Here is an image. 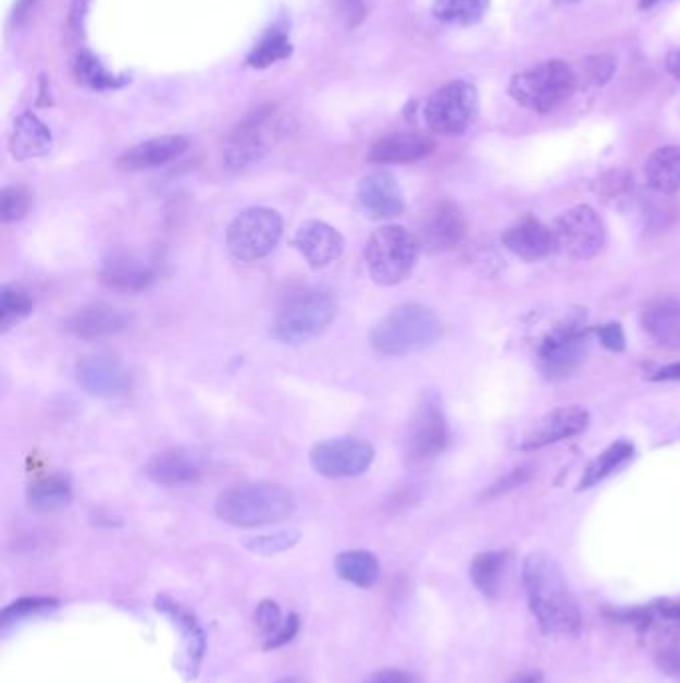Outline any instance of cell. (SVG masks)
I'll return each instance as SVG.
<instances>
[{
	"instance_id": "cell-1",
	"label": "cell",
	"mask_w": 680,
	"mask_h": 683,
	"mask_svg": "<svg viewBox=\"0 0 680 683\" xmlns=\"http://www.w3.org/2000/svg\"><path fill=\"white\" fill-rule=\"evenodd\" d=\"M523 586L529 608L545 635H577L581 630V611L571 594L559 562L543 551L527 556Z\"/></svg>"
},
{
	"instance_id": "cell-2",
	"label": "cell",
	"mask_w": 680,
	"mask_h": 683,
	"mask_svg": "<svg viewBox=\"0 0 680 683\" xmlns=\"http://www.w3.org/2000/svg\"><path fill=\"white\" fill-rule=\"evenodd\" d=\"M296 510L294 493L274 481L238 484L215 500V515L234 527L272 526Z\"/></svg>"
},
{
	"instance_id": "cell-3",
	"label": "cell",
	"mask_w": 680,
	"mask_h": 683,
	"mask_svg": "<svg viewBox=\"0 0 680 683\" xmlns=\"http://www.w3.org/2000/svg\"><path fill=\"white\" fill-rule=\"evenodd\" d=\"M442 336V320L423 304H401L387 312L371 330L373 350L385 358H404L433 346Z\"/></svg>"
},
{
	"instance_id": "cell-4",
	"label": "cell",
	"mask_w": 680,
	"mask_h": 683,
	"mask_svg": "<svg viewBox=\"0 0 680 683\" xmlns=\"http://www.w3.org/2000/svg\"><path fill=\"white\" fill-rule=\"evenodd\" d=\"M337 314V302L330 290L301 288L287 294L272 322V336L282 344H304L322 336Z\"/></svg>"
},
{
	"instance_id": "cell-5",
	"label": "cell",
	"mask_w": 680,
	"mask_h": 683,
	"mask_svg": "<svg viewBox=\"0 0 680 683\" xmlns=\"http://www.w3.org/2000/svg\"><path fill=\"white\" fill-rule=\"evenodd\" d=\"M421 242L413 232L397 224L378 228L371 234L363 260L370 278L380 286H395L404 282L418 264Z\"/></svg>"
},
{
	"instance_id": "cell-6",
	"label": "cell",
	"mask_w": 680,
	"mask_h": 683,
	"mask_svg": "<svg viewBox=\"0 0 680 683\" xmlns=\"http://www.w3.org/2000/svg\"><path fill=\"white\" fill-rule=\"evenodd\" d=\"M577 74L562 60H545L527 71L515 74L509 84V95L521 107L551 112L573 95Z\"/></svg>"
},
{
	"instance_id": "cell-7",
	"label": "cell",
	"mask_w": 680,
	"mask_h": 683,
	"mask_svg": "<svg viewBox=\"0 0 680 683\" xmlns=\"http://www.w3.org/2000/svg\"><path fill=\"white\" fill-rule=\"evenodd\" d=\"M284 234L280 212L265 206H254L239 212L226 230V246L239 263H258L274 251Z\"/></svg>"
},
{
	"instance_id": "cell-8",
	"label": "cell",
	"mask_w": 680,
	"mask_h": 683,
	"mask_svg": "<svg viewBox=\"0 0 680 683\" xmlns=\"http://www.w3.org/2000/svg\"><path fill=\"white\" fill-rule=\"evenodd\" d=\"M589 350L586 312L573 310L539 347V368L547 380L571 376Z\"/></svg>"
},
{
	"instance_id": "cell-9",
	"label": "cell",
	"mask_w": 680,
	"mask_h": 683,
	"mask_svg": "<svg viewBox=\"0 0 680 683\" xmlns=\"http://www.w3.org/2000/svg\"><path fill=\"white\" fill-rule=\"evenodd\" d=\"M452 440L449 422L443 412L442 400L435 392H425L419 400L406 434V462L421 466L445 452Z\"/></svg>"
},
{
	"instance_id": "cell-10",
	"label": "cell",
	"mask_w": 680,
	"mask_h": 683,
	"mask_svg": "<svg viewBox=\"0 0 680 683\" xmlns=\"http://www.w3.org/2000/svg\"><path fill=\"white\" fill-rule=\"evenodd\" d=\"M478 110L479 96L475 86L466 81H454L431 95L425 107V120L431 131L445 136H457L473 124Z\"/></svg>"
},
{
	"instance_id": "cell-11",
	"label": "cell",
	"mask_w": 680,
	"mask_h": 683,
	"mask_svg": "<svg viewBox=\"0 0 680 683\" xmlns=\"http://www.w3.org/2000/svg\"><path fill=\"white\" fill-rule=\"evenodd\" d=\"M274 136V108L265 107L251 112L227 136L222 150L224 164L230 170H244L260 162L268 155Z\"/></svg>"
},
{
	"instance_id": "cell-12",
	"label": "cell",
	"mask_w": 680,
	"mask_h": 683,
	"mask_svg": "<svg viewBox=\"0 0 680 683\" xmlns=\"http://www.w3.org/2000/svg\"><path fill=\"white\" fill-rule=\"evenodd\" d=\"M375 450L359 438H334L311 448L310 464L320 476L330 479L356 478L370 469Z\"/></svg>"
},
{
	"instance_id": "cell-13",
	"label": "cell",
	"mask_w": 680,
	"mask_h": 683,
	"mask_svg": "<svg viewBox=\"0 0 680 683\" xmlns=\"http://www.w3.org/2000/svg\"><path fill=\"white\" fill-rule=\"evenodd\" d=\"M557 251L577 260L593 258L605 246V224L591 206H574L555 220Z\"/></svg>"
},
{
	"instance_id": "cell-14",
	"label": "cell",
	"mask_w": 680,
	"mask_h": 683,
	"mask_svg": "<svg viewBox=\"0 0 680 683\" xmlns=\"http://www.w3.org/2000/svg\"><path fill=\"white\" fill-rule=\"evenodd\" d=\"M76 382L86 394L102 400H119L132 392V374L112 354H90L74 368Z\"/></svg>"
},
{
	"instance_id": "cell-15",
	"label": "cell",
	"mask_w": 680,
	"mask_h": 683,
	"mask_svg": "<svg viewBox=\"0 0 680 683\" xmlns=\"http://www.w3.org/2000/svg\"><path fill=\"white\" fill-rule=\"evenodd\" d=\"M154 266L128 248H112L102 258L100 280L108 290L120 294H140L154 286Z\"/></svg>"
},
{
	"instance_id": "cell-16",
	"label": "cell",
	"mask_w": 680,
	"mask_h": 683,
	"mask_svg": "<svg viewBox=\"0 0 680 683\" xmlns=\"http://www.w3.org/2000/svg\"><path fill=\"white\" fill-rule=\"evenodd\" d=\"M206 472V464L200 452L191 448H166L148 458L144 466V476L156 486L176 488L196 484Z\"/></svg>"
},
{
	"instance_id": "cell-17",
	"label": "cell",
	"mask_w": 680,
	"mask_h": 683,
	"mask_svg": "<svg viewBox=\"0 0 680 683\" xmlns=\"http://www.w3.org/2000/svg\"><path fill=\"white\" fill-rule=\"evenodd\" d=\"M131 320V316L119 310L116 306L95 302L86 304L69 316L64 322V332L83 342H100L128 330Z\"/></svg>"
},
{
	"instance_id": "cell-18",
	"label": "cell",
	"mask_w": 680,
	"mask_h": 683,
	"mask_svg": "<svg viewBox=\"0 0 680 683\" xmlns=\"http://www.w3.org/2000/svg\"><path fill=\"white\" fill-rule=\"evenodd\" d=\"M359 208L370 220H390L406 210V198L394 174L378 170L359 180L356 192Z\"/></svg>"
},
{
	"instance_id": "cell-19",
	"label": "cell",
	"mask_w": 680,
	"mask_h": 683,
	"mask_svg": "<svg viewBox=\"0 0 680 683\" xmlns=\"http://www.w3.org/2000/svg\"><path fill=\"white\" fill-rule=\"evenodd\" d=\"M467 236V220L457 204L443 200L435 204L421 222V248L431 252L454 251Z\"/></svg>"
},
{
	"instance_id": "cell-20",
	"label": "cell",
	"mask_w": 680,
	"mask_h": 683,
	"mask_svg": "<svg viewBox=\"0 0 680 683\" xmlns=\"http://www.w3.org/2000/svg\"><path fill=\"white\" fill-rule=\"evenodd\" d=\"M294 246L298 248L310 268L322 270L342 258L346 251V240L332 224L322 220H308L298 228L294 236Z\"/></svg>"
},
{
	"instance_id": "cell-21",
	"label": "cell",
	"mask_w": 680,
	"mask_h": 683,
	"mask_svg": "<svg viewBox=\"0 0 680 683\" xmlns=\"http://www.w3.org/2000/svg\"><path fill=\"white\" fill-rule=\"evenodd\" d=\"M586 428H589V412L585 407H557L539 422L535 430L527 434L523 442L519 443V448L526 452L539 450L549 443L562 442V440L579 436Z\"/></svg>"
},
{
	"instance_id": "cell-22",
	"label": "cell",
	"mask_w": 680,
	"mask_h": 683,
	"mask_svg": "<svg viewBox=\"0 0 680 683\" xmlns=\"http://www.w3.org/2000/svg\"><path fill=\"white\" fill-rule=\"evenodd\" d=\"M503 244L527 263H537L557 251V240L553 228L545 227L535 218L527 216L517 224L505 230Z\"/></svg>"
},
{
	"instance_id": "cell-23",
	"label": "cell",
	"mask_w": 680,
	"mask_h": 683,
	"mask_svg": "<svg viewBox=\"0 0 680 683\" xmlns=\"http://www.w3.org/2000/svg\"><path fill=\"white\" fill-rule=\"evenodd\" d=\"M435 143L419 132H394L371 144L368 160L375 164H411L430 156Z\"/></svg>"
},
{
	"instance_id": "cell-24",
	"label": "cell",
	"mask_w": 680,
	"mask_h": 683,
	"mask_svg": "<svg viewBox=\"0 0 680 683\" xmlns=\"http://www.w3.org/2000/svg\"><path fill=\"white\" fill-rule=\"evenodd\" d=\"M186 150H188V138L180 134H168V136H158V138H150L146 143L132 146L120 156L116 164L128 172L150 170V168L162 167L176 160Z\"/></svg>"
},
{
	"instance_id": "cell-25",
	"label": "cell",
	"mask_w": 680,
	"mask_h": 683,
	"mask_svg": "<svg viewBox=\"0 0 680 683\" xmlns=\"http://www.w3.org/2000/svg\"><path fill=\"white\" fill-rule=\"evenodd\" d=\"M641 324L658 346L680 350V298L658 296L651 300L643 308Z\"/></svg>"
},
{
	"instance_id": "cell-26",
	"label": "cell",
	"mask_w": 680,
	"mask_h": 683,
	"mask_svg": "<svg viewBox=\"0 0 680 683\" xmlns=\"http://www.w3.org/2000/svg\"><path fill=\"white\" fill-rule=\"evenodd\" d=\"M613 620L631 623L639 632L655 630L680 642V599H663L639 610L617 611L613 613Z\"/></svg>"
},
{
	"instance_id": "cell-27",
	"label": "cell",
	"mask_w": 680,
	"mask_h": 683,
	"mask_svg": "<svg viewBox=\"0 0 680 683\" xmlns=\"http://www.w3.org/2000/svg\"><path fill=\"white\" fill-rule=\"evenodd\" d=\"M9 150L16 160H30L47 156L52 150V132L42 120L33 112H24L14 120Z\"/></svg>"
},
{
	"instance_id": "cell-28",
	"label": "cell",
	"mask_w": 680,
	"mask_h": 683,
	"mask_svg": "<svg viewBox=\"0 0 680 683\" xmlns=\"http://www.w3.org/2000/svg\"><path fill=\"white\" fill-rule=\"evenodd\" d=\"M72 481L69 474H48L28 484L26 503L36 514H54L72 502Z\"/></svg>"
},
{
	"instance_id": "cell-29",
	"label": "cell",
	"mask_w": 680,
	"mask_h": 683,
	"mask_svg": "<svg viewBox=\"0 0 680 683\" xmlns=\"http://www.w3.org/2000/svg\"><path fill=\"white\" fill-rule=\"evenodd\" d=\"M335 574L351 586L370 589L380 580V562L366 550L342 551L334 562Z\"/></svg>"
},
{
	"instance_id": "cell-30",
	"label": "cell",
	"mask_w": 680,
	"mask_h": 683,
	"mask_svg": "<svg viewBox=\"0 0 680 683\" xmlns=\"http://www.w3.org/2000/svg\"><path fill=\"white\" fill-rule=\"evenodd\" d=\"M646 180L660 194L680 191V146H665L646 160Z\"/></svg>"
},
{
	"instance_id": "cell-31",
	"label": "cell",
	"mask_w": 680,
	"mask_h": 683,
	"mask_svg": "<svg viewBox=\"0 0 680 683\" xmlns=\"http://www.w3.org/2000/svg\"><path fill=\"white\" fill-rule=\"evenodd\" d=\"M507 553L503 551H485L475 556L471 562V582L475 584L479 591L487 598H499L503 587V577L507 572Z\"/></svg>"
},
{
	"instance_id": "cell-32",
	"label": "cell",
	"mask_w": 680,
	"mask_h": 683,
	"mask_svg": "<svg viewBox=\"0 0 680 683\" xmlns=\"http://www.w3.org/2000/svg\"><path fill=\"white\" fill-rule=\"evenodd\" d=\"M633 443L625 442V440L610 443L605 452H601L589 464V467L585 469V476L581 478V484H579V490H586V488L597 486L598 481H603L613 472H617L619 467L625 466L633 458Z\"/></svg>"
},
{
	"instance_id": "cell-33",
	"label": "cell",
	"mask_w": 680,
	"mask_h": 683,
	"mask_svg": "<svg viewBox=\"0 0 680 683\" xmlns=\"http://www.w3.org/2000/svg\"><path fill=\"white\" fill-rule=\"evenodd\" d=\"M35 312V298L21 284H7L0 290V328L9 332Z\"/></svg>"
},
{
	"instance_id": "cell-34",
	"label": "cell",
	"mask_w": 680,
	"mask_h": 683,
	"mask_svg": "<svg viewBox=\"0 0 680 683\" xmlns=\"http://www.w3.org/2000/svg\"><path fill=\"white\" fill-rule=\"evenodd\" d=\"M301 534L298 529H282L274 534H262V536H250L244 539V546L254 553L260 556H275L282 551L292 550L298 544Z\"/></svg>"
},
{
	"instance_id": "cell-35",
	"label": "cell",
	"mask_w": 680,
	"mask_h": 683,
	"mask_svg": "<svg viewBox=\"0 0 680 683\" xmlns=\"http://www.w3.org/2000/svg\"><path fill=\"white\" fill-rule=\"evenodd\" d=\"M292 54V45L282 33H272L265 36L258 47L254 48L248 64L254 69H265L277 60L287 59Z\"/></svg>"
},
{
	"instance_id": "cell-36",
	"label": "cell",
	"mask_w": 680,
	"mask_h": 683,
	"mask_svg": "<svg viewBox=\"0 0 680 683\" xmlns=\"http://www.w3.org/2000/svg\"><path fill=\"white\" fill-rule=\"evenodd\" d=\"M33 196L24 186H7L0 192V222L12 224L30 212Z\"/></svg>"
},
{
	"instance_id": "cell-37",
	"label": "cell",
	"mask_w": 680,
	"mask_h": 683,
	"mask_svg": "<svg viewBox=\"0 0 680 683\" xmlns=\"http://www.w3.org/2000/svg\"><path fill=\"white\" fill-rule=\"evenodd\" d=\"M490 0H435V14L449 23H469L481 16Z\"/></svg>"
},
{
	"instance_id": "cell-38",
	"label": "cell",
	"mask_w": 680,
	"mask_h": 683,
	"mask_svg": "<svg viewBox=\"0 0 680 683\" xmlns=\"http://www.w3.org/2000/svg\"><path fill=\"white\" fill-rule=\"evenodd\" d=\"M59 608V601L52 598H23L16 599L9 603L2 613H0V623L2 627L11 625V623L21 622L24 618H30L36 613H45V611Z\"/></svg>"
},
{
	"instance_id": "cell-39",
	"label": "cell",
	"mask_w": 680,
	"mask_h": 683,
	"mask_svg": "<svg viewBox=\"0 0 680 683\" xmlns=\"http://www.w3.org/2000/svg\"><path fill=\"white\" fill-rule=\"evenodd\" d=\"M74 72H76V78H78L81 83L90 86V88H96V90L112 88V86L116 84L114 83V76H110V74L102 69V64H100L95 57L86 54V52L76 57Z\"/></svg>"
},
{
	"instance_id": "cell-40",
	"label": "cell",
	"mask_w": 680,
	"mask_h": 683,
	"mask_svg": "<svg viewBox=\"0 0 680 683\" xmlns=\"http://www.w3.org/2000/svg\"><path fill=\"white\" fill-rule=\"evenodd\" d=\"M254 620H256V625H258V632L265 639L272 637L284 623V618H282V611L277 608V603L270 601V599H263L262 603L258 606Z\"/></svg>"
},
{
	"instance_id": "cell-41",
	"label": "cell",
	"mask_w": 680,
	"mask_h": 683,
	"mask_svg": "<svg viewBox=\"0 0 680 683\" xmlns=\"http://www.w3.org/2000/svg\"><path fill=\"white\" fill-rule=\"evenodd\" d=\"M585 66L586 81L591 84H605L609 83L613 72L617 69L615 59L610 57H593V59H586L583 62Z\"/></svg>"
},
{
	"instance_id": "cell-42",
	"label": "cell",
	"mask_w": 680,
	"mask_h": 683,
	"mask_svg": "<svg viewBox=\"0 0 680 683\" xmlns=\"http://www.w3.org/2000/svg\"><path fill=\"white\" fill-rule=\"evenodd\" d=\"M298 632L299 618L296 613H289L284 623H282V627L272 637L265 639L263 649H277V647L286 646L287 642H292Z\"/></svg>"
},
{
	"instance_id": "cell-43",
	"label": "cell",
	"mask_w": 680,
	"mask_h": 683,
	"mask_svg": "<svg viewBox=\"0 0 680 683\" xmlns=\"http://www.w3.org/2000/svg\"><path fill=\"white\" fill-rule=\"evenodd\" d=\"M655 663H657L658 670L667 673L670 678H680V647L669 646L658 649Z\"/></svg>"
},
{
	"instance_id": "cell-44",
	"label": "cell",
	"mask_w": 680,
	"mask_h": 683,
	"mask_svg": "<svg viewBox=\"0 0 680 683\" xmlns=\"http://www.w3.org/2000/svg\"><path fill=\"white\" fill-rule=\"evenodd\" d=\"M598 340L605 347H609L613 352H622L625 350V332H622L621 324L609 322L597 328Z\"/></svg>"
},
{
	"instance_id": "cell-45",
	"label": "cell",
	"mask_w": 680,
	"mask_h": 683,
	"mask_svg": "<svg viewBox=\"0 0 680 683\" xmlns=\"http://www.w3.org/2000/svg\"><path fill=\"white\" fill-rule=\"evenodd\" d=\"M529 476H531V474H529V469H526V467H517V469H514L511 474H507L505 478L499 479V481H497V484H495V486H493V488H491L485 496H487V498L502 496L505 491L514 490L517 486L526 484Z\"/></svg>"
},
{
	"instance_id": "cell-46",
	"label": "cell",
	"mask_w": 680,
	"mask_h": 683,
	"mask_svg": "<svg viewBox=\"0 0 680 683\" xmlns=\"http://www.w3.org/2000/svg\"><path fill=\"white\" fill-rule=\"evenodd\" d=\"M363 683H418V680H416V675H411L409 671L387 668V670L371 673L370 678Z\"/></svg>"
},
{
	"instance_id": "cell-47",
	"label": "cell",
	"mask_w": 680,
	"mask_h": 683,
	"mask_svg": "<svg viewBox=\"0 0 680 683\" xmlns=\"http://www.w3.org/2000/svg\"><path fill=\"white\" fill-rule=\"evenodd\" d=\"M651 380H653V382H672V380H680V362L679 364H670V366H665V368L655 371V374L651 376Z\"/></svg>"
},
{
	"instance_id": "cell-48",
	"label": "cell",
	"mask_w": 680,
	"mask_h": 683,
	"mask_svg": "<svg viewBox=\"0 0 680 683\" xmlns=\"http://www.w3.org/2000/svg\"><path fill=\"white\" fill-rule=\"evenodd\" d=\"M346 4V16L349 19V24L356 26V24L363 19V2L361 0H342Z\"/></svg>"
},
{
	"instance_id": "cell-49",
	"label": "cell",
	"mask_w": 680,
	"mask_h": 683,
	"mask_svg": "<svg viewBox=\"0 0 680 683\" xmlns=\"http://www.w3.org/2000/svg\"><path fill=\"white\" fill-rule=\"evenodd\" d=\"M667 71L680 78V47L670 50L669 57H667Z\"/></svg>"
},
{
	"instance_id": "cell-50",
	"label": "cell",
	"mask_w": 680,
	"mask_h": 683,
	"mask_svg": "<svg viewBox=\"0 0 680 683\" xmlns=\"http://www.w3.org/2000/svg\"><path fill=\"white\" fill-rule=\"evenodd\" d=\"M514 683H545V680H543V675L539 671H531V673L517 678Z\"/></svg>"
},
{
	"instance_id": "cell-51",
	"label": "cell",
	"mask_w": 680,
	"mask_h": 683,
	"mask_svg": "<svg viewBox=\"0 0 680 683\" xmlns=\"http://www.w3.org/2000/svg\"><path fill=\"white\" fill-rule=\"evenodd\" d=\"M658 0H641V9H648L653 4H657Z\"/></svg>"
},
{
	"instance_id": "cell-52",
	"label": "cell",
	"mask_w": 680,
	"mask_h": 683,
	"mask_svg": "<svg viewBox=\"0 0 680 683\" xmlns=\"http://www.w3.org/2000/svg\"><path fill=\"white\" fill-rule=\"evenodd\" d=\"M275 683H301V682H299V680H296V678H284V680H280V682H275Z\"/></svg>"
},
{
	"instance_id": "cell-53",
	"label": "cell",
	"mask_w": 680,
	"mask_h": 683,
	"mask_svg": "<svg viewBox=\"0 0 680 683\" xmlns=\"http://www.w3.org/2000/svg\"><path fill=\"white\" fill-rule=\"evenodd\" d=\"M30 2H33V0H23V2H21V9H26Z\"/></svg>"
}]
</instances>
